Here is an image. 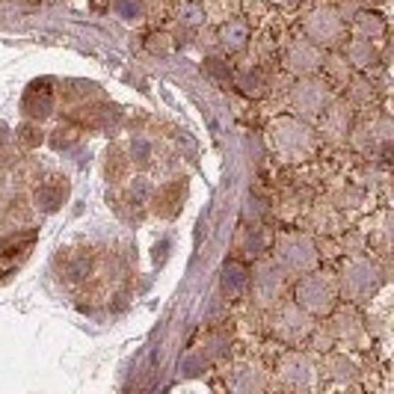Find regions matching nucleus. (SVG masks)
Instances as JSON below:
<instances>
[{
	"label": "nucleus",
	"instance_id": "13",
	"mask_svg": "<svg viewBox=\"0 0 394 394\" xmlns=\"http://www.w3.org/2000/svg\"><path fill=\"white\" fill-rule=\"evenodd\" d=\"M249 36H252V30H249V21H246V18H228L217 30L220 47H223V51H232V54L243 51V47L249 45Z\"/></svg>",
	"mask_w": 394,
	"mask_h": 394
},
{
	"label": "nucleus",
	"instance_id": "2",
	"mask_svg": "<svg viewBox=\"0 0 394 394\" xmlns=\"http://www.w3.org/2000/svg\"><path fill=\"white\" fill-rule=\"evenodd\" d=\"M270 142L285 160H305L315 152V130H311L308 119L278 116L270 125Z\"/></svg>",
	"mask_w": 394,
	"mask_h": 394
},
{
	"label": "nucleus",
	"instance_id": "21",
	"mask_svg": "<svg viewBox=\"0 0 394 394\" xmlns=\"http://www.w3.org/2000/svg\"><path fill=\"white\" fill-rule=\"evenodd\" d=\"M267 246V232L264 225H246L243 228V243H240V252L246 255H258L261 249Z\"/></svg>",
	"mask_w": 394,
	"mask_h": 394
},
{
	"label": "nucleus",
	"instance_id": "32",
	"mask_svg": "<svg viewBox=\"0 0 394 394\" xmlns=\"http://www.w3.org/2000/svg\"><path fill=\"white\" fill-rule=\"evenodd\" d=\"M6 142V134H0V145H4Z\"/></svg>",
	"mask_w": 394,
	"mask_h": 394
},
{
	"label": "nucleus",
	"instance_id": "10",
	"mask_svg": "<svg viewBox=\"0 0 394 394\" xmlns=\"http://www.w3.org/2000/svg\"><path fill=\"white\" fill-rule=\"evenodd\" d=\"M353 130V104L347 101H330L323 110V122H320V134L330 142L347 140Z\"/></svg>",
	"mask_w": 394,
	"mask_h": 394
},
{
	"label": "nucleus",
	"instance_id": "8",
	"mask_svg": "<svg viewBox=\"0 0 394 394\" xmlns=\"http://www.w3.org/2000/svg\"><path fill=\"white\" fill-rule=\"evenodd\" d=\"M276 317H273V332L288 341V344H300L305 338H311V330H315V317L308 315V311H303L293 300H282L276 308Z\"/></svg>",
	"mask_w": 394,
	"mask_h": 394
},
{
	"label": "nucleus",
	"instance_id": "27",
	"mask_svg": "<svg viewBox=\"0 0 394 394\" xmlns=\"http://www.w3.org/2000/svg\"><path fill=\"white\" fill-rule=\"evenodd\" d=\"M130 160L137 163V167H149L152 160V142L145 137H134L130 140Z\"/></svg>",
	"mask_w": 394,
	"mask_h": 394
},
{
	"label": "nucleus",
	"instance_id": "22",
	"mask_svg": "<svg viewBox=\"0 0 394 394\" xmlns=\"http://www.w3.org/2000/svg\"><path fill=\"white\" fill-rule=\"evenodd\" d=\"M368 128H371V137H373V142H376V149L388 152V145H391V140H394L391 119H388V116H376V119H373Z\"/></svg>",
	"mask_w": 394,
	"mask_h": 394
},
{
	"label": "nucleus",
	"instance_id": "5",
	"mask_svg": "<svg viewBox=\"0 0 394 394\" xmlns=\"http://www.w3.org/2000/svg\"><path fill=\"white\" fill-rule=\"evenodd\" d=\"M285 282H288V276L282 273V267H278L273 258L258 261L249 270V291H252V300L258 303V308L270 311L282 303L285 300Z\"/></svg>",
	"mask_w": 394,
	"mask_h": 394
},
{
	"label": "nucleus",
	"instance_id": "25",
	"mask_svg": "<svg viewBox=\"0 0 394 394\" xmlns=\"http://www.w3.org/2000/svg\"><path fill=\"white\" fill-rule=\"evenodd\" d=\"M237 84H240V89H243V92H249V95H261V92L267 89V80H264V72H261V69L243 72Z\"/></svg>",
	"mask_w": 394,
	"mask_h": 394
},
{
	"label": "nucleus",
	"instance_id": "23",
	"mask_svg": "<svg viewBox=\"0 0 394 394\" xmlns=\"http://www.w3.org/2000/svg\"><path fill=\"white\" fill-rule=\"evenodd\" d=\"M33 240H36V232H15V235H6L4 240H0V258H6V255H15L21 249V246H30Z\"/></svg>",
	"mask_w": 394,
	"mask_h": 394
},
{
	"label": "nucleus",
	"instance_id": "6",
	"mask_svg": "<svg viewBox=\"0 0 394 394\" xmlns=\"http://www.w3.org/2000/svg\"><path fill=\"white\" fill-rule=\"evenodd\" d=\"M288 101H291L293 116H300V119H317L320 113L326 110V104L332 101L330 80H317V77L305 74L303 80H297V84L291 86Z\"/></svg>",
	"mask_w": 394,
	"mask_h": 394
},
{
	"label": "nucleus",
	"instance_id": "30",
	"mask_svg": "<svg viewBox=\"0 0 394 394\" xmlns=\"http://www.w3.org/2000/svg\"><path fill=\"white\" fill-rule=\"evenodd\" d=\"M15 137H18L24 145H30V149H33V145L42 142V128H39L36 122H27V125L18 128V134H15Z\"/></svg>",
	"mask_w": 394,
	"mask_h": 394
},
{
	"label": "nucleus",
	"instance_id": "26",
	"mask_svg": "<svg viewBox=\"0 0 394 394\" xmlns=\"http://www.w3.org/2000/svg\"><path fill=\"white\" fill-rule=\"evenodd\" d=\"M128 193H130V199H134V202H149L154 196V187H152V181L145 175H137V178H130Z\"/></svg>",
	"mask_w": 394,
	"mask_h": 394
},
{
	"label": "nucleus",
	"instance_id": "17",
	"mask_svg": "<svg viewBox=\"0 0 394 394\" xmlns=\"http://www.w3.org/2000/svg\"><path fill=\"white\" fill-rule=\"evenodd\" d=\"M65 178H51V181H45L39 190H36V205L42 210H57L65 199Z\"/></svg>",
	"mask_w": 394,
	"mask_h": 394
},
{
	"label": "nucleus",
	"instance_id": "4",
	"mask_svg": "<svg viewBox=\"0 0 394 394\" xmlns=\"http://www.w3.org/2000/svg\"><path fill=\"white\" fill-rule=\"evenodd\" d=\"M273 261H276L278 267H282L285 276H303V273H308V270L317 267L320 252H317L315 240H311L308 235L293 232V235H285L282 240L276 243Z\"/></svg>",
	"mask_w": 394,
	"mask_h": 394
},
{
	"label": "nucleus",
	"instance_id": "31",
	"mask_svg": "<svg viewBox=\"0 0 394 394\" xmlns=\"http://www.w3.org/2000/svg\"><path fill=\"white\" fill-rule=\"evenodd\" d=\"M359 199H362V193L350 187V190H341V196L335 199V205H338V208H356V205H359Z\"/></svg>",
	"mask_w": 394,
	"mask_h": 394
},
{
	"label": "nucleus",
	"instance_id": "11",
	"mask_svg": "<svg viewBox=\"0 0 394 394\" xmlns=\"http://www.w3.org/2000/svg\"><path fill=\"white\" fill-rule=\"evenodd\" d=\"M311 376H315V368H311L308 356L303 353H288L282 359V365H278V385L282 388H308L311 385Z\"/></svg>",
	"mask_w": 394,
	"mask_h": 394
},
{
	"label": "nucleus",
	"instance_id": "24",
	"mask_svg": "<svg viewBox=\"0 0 394 394\" xmlns=\"http://www.w3.org/2000/svg\"><path fill=\"white\" fill-rule=\"evenodd\" d=\"M350 84V104H371V98H373V84L365 77H350L347 80Z\"/></svg>",
	"mask_w": 394,
	"mask_h": 394
},
{
	"label": "nucleus",
	"instance_id": "28",
	"mask_svg": "<svg viewBox=\"0 0 394 394\" xmlns=\"http://www.w3.org/2000/svg\"><path fill=\"white\" fill-rule=\"evenodd\" d=\"M122 169H125V154H122L119 149H110V152H107V178H110L113 184H119Z\"/></svg>",
	"mask_w": 394,
	"mask_h": 394
},
{
	"label": "nucleus",
	"instance_id": "14",
	"mask_svg": "<svg viewBox=\"0 0 394 394\" xmlns=\"http://www.w3.org/2000/svg\"><path fill=\"white\" fill-rule=\"evenodd\" d=\"M264 385H267L264 371L258 365H237L232 371V376H228V388H235V391H261Z\"/></svg>",
	"mask_w": 394,
	"mask_h": 394
},
{
	"label": "nucleus",
	"instance_id": "18",
	"mask_svg": "<svg viewBox=\"0 0 394 394\" xmlns=\"http://www.w3.org/2000/svg\"><path fill=\"white\" fill-rule=\"evenodd\" d=\"M353 30H356V36L359 39H380L383 33H385V18L380 12H359L356 18H353Z\"/></svg>",
	"mask_w": 394,
	"mask_h": 394
},
{
	"label": "nucleus",
	"instance_id": "3",
	"mask_svg": "<svg viewBox=\"0 0 394 394\" xmlns=\"http://www.w3.org/2000/svg\"><path fill=\"white\" fill-rule=\"evenodd\" d=\"M335 300H338V285L326 273H317V270L303 273L297 288H293V303L303 311H308L311 317L332 315Z\"/></svg>",
	"mask_w": 394,
	"mask_h": 394
},
{
	"label": "nucleus",
	"instance_id": "1",
	"mask_svg": "<svg viewBox=\"0 0 394 394\" xmlns=\"http://www.w3.org/2000/svg\"><path fill=\"white\" fill-rule=\"evenodd\" d=\"M335 285L347 303H353V305L368 303L373 293L383 288V270L376 267V261H371L365 255H353L347 264L341 267V276Z\"/></svg>",
	"mask_w": 394,
	"mask_h": 394
},
{
	"label": "nucleus",
	"instance_id": "16",
	"mask_svg": "<svg viewBox=\"0 0 394 394\" xmlns=\"http://www.w3.org/2000/svg\"><path fill=\"white\" fill-rule=\"evenodd\" d=\"M344 60H347L353 69H371V65L376 62V47L371 39H350L347 51H344Z\"/></svg>",
	"mask_w": 394,
	"mask_h": 394
},
{
	"label": "nucleus",
	"instance_id": "12",
	"mask_svg": "<svg viewBox=\"0 0 394 394\" xmlns=\"http://www.w3.org/2000/svg\"><path fill=\"white\" fill-rule=\"evenodd\" d=\"M335 311V308H332ZM332 335H335V341H347V344H356L359 338L365 335V323H362V317L356 315V308L353 305H344V308H338L335 311V317H332Z\"/></svg>",
	"mask_w": 394,
	"mask_h": 394
},
{
	"label": "nucleus",
	"instance_id": "15",
	"mask_svg": "<svg viewBox=\"0 0 394 394\" xmlns=\"http://www.w3.org/2000/svg\"><path fill=\"white\" fill-rule=\"evenodd\" d=\"M246 291H249V270H246L243 264H237V261L225 264V270H223V293L228 300H237V297H243Z\"/></svg>",
	"mask_w": 394,
	"mask_h": 394
},
{
	"label": "nucleus",
	"instance_id": "9",
	"mask_svg": "<svg viewBox=\"0 0 394 394\" xmlns=\"http://www.w3.org/2000/svg\"><path fill=\"white\" fill-rule=\"evenodd\" d=\"M282 62H285V69H288L291 74H297V77L315 74L320 65H323V47H317L315 42H308L305 36H303V39H293V42L285 47Z\"/></svg>",
	"mask_w": 394,
	"mask_h": 394
},
{
	"label": "nucleus",
	"instance_id": "29",
	"mask_svg": "<svg viewBox=\"0 0 394 394\" xmlns=\"http://www.w3.org/2000/svg\"><path fill=\"white\" fill-rule=\"evenodd\" d=\"M178 18H181L184 27H199V24H205V12H202L199 4H184V6H181V15H178Z\"/></svg>",
	"mask_w": 394,
	"mask_h": 394
},
{
	"label": "nucleus",
	"instance_id": "19",
	"mask_svg": "<svg viewBox=\"0 0 394 394\" xmlns=\"http://www.w3.org/2000/svg\"><path fill=\"white\" fill-rule=\"evenodd\" d=\"M326 371H330V376H332V380H338V383H353L356 373H359L353 359L341 356V353H330V356H326Z\"/></svg>",
	"mask_w": 394,
	"mask_h": 394
},
{
	"label": "nucleus",
	"instance_id": "20",
	"mask_svg": "<svg viewBox=\"0 0 394 394\" xmlns=\"http://www.w3.org/2000/svg\"><path fill=\"white\" fill-rule=\"evenodd\" d=\"M323 69H326V80H330V84H344V86H347L353 65L344 57L332 54V57H323Z\"/></svg>",
	"mask_w": 394,
	"mask_h": 394
},
{
	"label": "nucleus",
	"instance_id": "7",
	"mask_svg": "<svg viewBox=\"0 0 394 394\" xmlns=\"http://www.w3.org/2000/svg\"><path fill=\"white\" fill-rule=\"evenodd\" d=\"M303 33L317 47H338L347 36V24H344V15L338 9L317 6L303 18Z\"/></svg>",
	"mask_w": 394,
	"mask_h": 394
}]
</instances>
